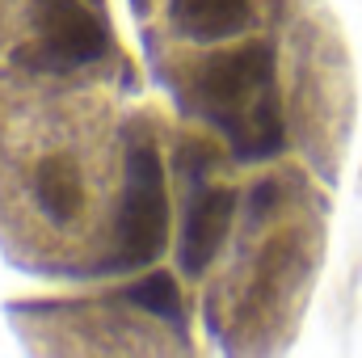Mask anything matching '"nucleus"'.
Listing matches in <instances>:
<instances>
[{"mask_svg":"<svg viewBox=\"0 0 362 358\" xmlns=\"http://www.w3.org/2000/svg\"><path fill=\"white\" fill-rule=\"evenodd\" d=\"M198 101L206 118L232 139L236 161H270L282 152V118L274 105V47L249 42L215 55L198 76Z\"/></svg>","mask_w":362,"mask_h":358,"instance_id":"1","label":"nucleus"},{"mask_svg":"<svg viewBox=\"0 0 362 358\" xmlns=\"http://www.w3.org/2000/svg\"><path fill=\"white\" fill-rule=\"evenodd\" d=\"M30 42L13 51V64L34 72H76L110 55L105 21L81 0H34Z\"/></svg>","mask_w":362,"mask_h":358,"instance_id":"2","label":"nucleus"},{"mask_svg":"<svg viewBox=\"0 0 362 358\" xmlns=\"http://www.w3.org/2000/svg\"><path fill=\"white\" fill-rule=\"evenodd\" d=\"M169 236V198H165V169L152 144H135L127 156V181L118 202V253L114 270H139L160 258Z\"/></svg>","mask_w":362,"mask_h":358,"instance_id":"3","label":"nucleus"},{"mask_svg":"<svg viewBox=\"0 0 362 358\" xmlns=\"http://www.w3.org/2000/svg\"><path fill=\"white\" fill-rule=\"evenodd\" d=\"M232 211H236L232 190L194 185L189 207H185V228H181V270L185 274H202L211 266V258L219 253V245L228 236Z\"/></svg>","mask_w":362,"mask_h":358,"instance_id":"4","label":"nucleus"},{"mask_svg":"<svg viewBox=\"0 0 362 358\" xmlns=\"http://www.w3.org/2000/svg\"><path fill=\"white\" fill-rule=\"evenodd\" d=\"M30 190H34L38 211H42L55 228L76 224L81 211H85V181L76 173V161H72V156H47V161H38Z\"/></svg>","mask_w":362,"mask_h":358,"instance_id":"5","label":"nucleus"},{"mask_svg":"<svg viewBox=\"0 0 362 358\" xmlns=\"http://www.w3.org/2000/svg\"><path fill=\"white\" fill-rule=\"evenodd\" d=\"M173 25L194 42H219L249 25V0H173Z\"/></svg>","mask_w":362,"mask_h":358,"instance_id":"6","label":"nucleus"},{"mask_svg":"<svg viewBox=\"0 0 362 358\" xmlns=\"http://www.w3.org/2000/svg\"><path fill=\"white\" fill-rule=\"evenodd\" d=\"M122 299H131L135 308H144V312H152V316H160V321H169V325H181L177 282H173V274H165V270H156V274L131 282V287L122 291Z\"/></svg>","mask_w":362,"mask_h":358,"instance_id":"7","label":"nucleus"},{"mask_svg":"<svg viewBox=\"0 0 362 358\" xmlns=\"http://www.w3.org/2000/svg\"><path fill=\"white\" fill-rule=\"evenodd\" d=\"M274 198H278V185H274V181H262V185L253 190V219L270 215V211H274Z\"/></svg>","mask_w":362,"mask_h":358,"instance_id":"8","label":"nucleus"}]
</instances>
